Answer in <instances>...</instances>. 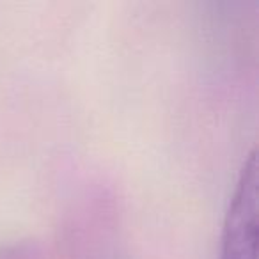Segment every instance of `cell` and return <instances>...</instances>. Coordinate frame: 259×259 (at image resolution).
<instances>
[{"label":"cell","mask_w":259,"mask_h":259,"mask_svg":"<svg viewBox=\"0 0 259 259\" xmlns=\"http://www.w3.org/2000/svg\"><path fill=\"white\" fill-rule=\"evenodd\" d=\"M0 259H47L45 252L36 241L20 240L0 247Z\"/></svg>","instance_id":"1"}]
</instances>
